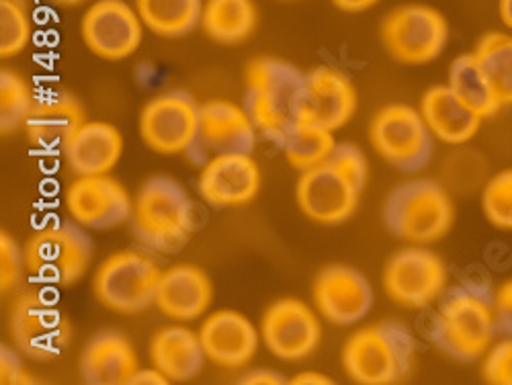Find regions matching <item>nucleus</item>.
Instances as JSON below:
<instances>
[{
	"label": "nucleus",
	"mask_w": 512,
	"mask_h": 385,
	"mask_svg": "<svg viewBox=\"0 0 512 385\" xmlns=\"http://www.w3.org/2000/svg\"><path fill=\"white\" fill-rule=\"evenodd\" d=\"M498 332L494 291L488 281L469 279L449 287L431 318L426 336L447 357L472 363L482 359Z\"/></svg>",
	"instance_id": "obj_1"
},
{
	"label": "nucleus",
	"mask_w": 512,
	"mask_h": 385,
	"mask_svg": "<svg viewBox=\"0 0 512 385\" xmlns=\"http://www.w3.org/2000/svg\"><path fill=\"white\" fill-rule=\"evenodd\" d=\"M367 160L355 144H336L334 152L300 175L295 199L302 213L320 226L347 222L359 207L365 183Z\"/></svg>",
	"instance_id": "obj_2"
},
{
	"label": "nucleus",
	"mask_w": 512,
	"mask_h": 385,
	"mask_svg": "<svg viewBox=\"0 0 512 385\" xmlns=\"http://www.w3.org/2000/svg\"><path fill=\"white\" fill-rule=\"evenodd\" d=\"M244 111L256 132L283 146L297 123L306 72L279 58H256L246 66Z\"/></svg>",
	"instance_id": "obj_3"
},
{
	"label": "nucleus",
	"mask_w": 512,
	"mask_h": 385,
	"mask_svg": "<svg viewBox=\"0 0 512 385\" xmlns=\"http://www.w3.org/2000/svg\"><path fill=\"white\" fill-rule=\"evenodd\" d=\"M132 228L138 242L154 252L181 250L195 230V209L185 187L170 177L148 179L134 201Z\"/></svg>",
	"instance_id": "obj_4"
},
{
	"label": "nucleus",
	"mask_w": 512,
	"mask_h": 385,
	"mask_svg": "<svg viewBox=\"0 0 512 385\" xmlns=\"http://www.w3.org/2000/svg\"><path fill=\"white\" fill-rule=\"evenodd\" d=\"M416 342L410 328L396 320L357 330L343 347L349 379L363 385H388L408 377L414 367Z\"/></svg>",
	"instance_id": "obj_5"
},
{
	"label": "nucleus",
	"mask_w": 512,
	"mask_h": 385,
	"mask_svg": "<svg viewBox=\"0 0 512 385\" xmlns=\"http://www.w3.org/2000/svg\"><path fill=\"white\" fill-rule=\"evenodd\" d=\"M455 222V205L447 189L435 179H414L398 185L383 205L388 232L408 244H435Z\"/></svg>",
	"instance_id": "obj_6"
},
{
	"label": "nucleus",
	"mask_w": 512,
	"mask_h": 385,
	"mask_svg": "<svg viewBox=\"0 0 512 385\" xmlns=\"http://www.w3.org/2000/svg\"><path fill=\"white\" fill-rule=\"evenodd\" d=\"M95 244L84 226L54 222L35 230L25 242V269L39 285L72 287L93 261Z\"/></svg>",
	"instance_id": "obj_7"
},
{
	"label": "nucleus",
	"mask_w": 512,
	"mask_h": 385,
	"mask_svg": "<svg viewBox=\"0 0 512 385\" xmlns=\"http://www.w3.org/2000/svg\"><path fill=\"white\" fill-rule=\"evenodd\" d=\"M162 269L144 252L121 250L97 269L93 291L99 304L119 314H140L156 304Z\"/></svg>",
	"instance_id": "obj_8"
},
{
	"label": "nucleus",
	"mask_w": 512,
	"mask_h": 385,
	"mask_svg": "<svg viewBox=\"0 0 512 385\" xmlns=\"http://www.w3.org/2000/svg\"><path fill=\"white\" fill-rule=\"evenodd\" d=\"M11 336L17 351L33 361H54L70 345L72 324L46 293L23 291L11 306Z\"/></svg>",
	"instance_id": "obj_9"
},
{
	"label": "nucleus",
	"mask_w": 512,
	"mask_h": 385,
	"mask_svg": "<svg viewBox=\"0 0 512 385\" xmlns=\"http://www.w3.org/2000/svg\"><path fill=\"white\" fill-rule=\"evenodd\" d=\"M379 35L392 60L422 66L443 54L449 41V23L435 7L402 5L383 17Z\"/></svg>",
	"instance_id": "obj_10"
},
{
	"label": "nucleus",
	"mask_w": 512,
	"mask_h": 385,
	"mask_svg": "<svg viewBox=\"0 0 512 385\" xmlns=\"http://www.w3.org/2000/svg\"><path fill=\"white\" fill-rule=\"evenodd\" d=\"M375 152L402 173H416L431 162L435 138L420 109L394 103L375 113L369 127Z\"/></svg>",
	"instance_id": "obj_11"
},
{
	"label": "nucleus",
	"mask_w": 512,
	"mask_h": 385,
	"mask_svg": "<svg viewBox=\"0 0 512 385\" xmlns=\"http://www.w3.org/2000/svg\"><path fill=\"white\" fill-rule=\"evenodd\" d=\"M447 281L449 273L441 256L418 244L398 250L383 269V289L394 304L408 310L439 302Z\"/></svg>",
	"instance_id": "obj_12"
},
{
	"label": "nucleus",
	"mask_w": 512,
	"mask_h": 385,
	"mask_svg": "<svg viewBox=\"0 0 512 385\" xmlns=\"http://www.w3.org/2000/svg\"><path fill=\"white\" fill-rule=\"evenodd\" d=\"M256 148V127L248 113L230 101L201 103L197 134L185 152L193 164L228 154H252Z\"/></svg>",
	"instance_id": "obj_13"
},
{
	"label": "nucleus",
	"mask_w": 512,
	"mask_h": 385,
	"mask_svg": "<svg viewBox=\"0 0 512 385\" xmlns=\"http://www.w3.org/2000/svg\"><path fill=\"white\" fill-rule=\"evenodd\" d=\"M201 103L187 91L154 97L140 115V136L158 154H183L195 140Z\"/></svg>",
	"instance_id": "obj_14"
},
{
	"label": "nucleus",
	"mask_w": 512,
	"mask_h": 385,
	"mask_svg": "<svg viewBox=\"0 0 512 385\" xmlns=\"http://www.w3.org/2000/svg\"><path fill=\"white\" fill-rule=\"evenodd\" d=\"M80 35L97 58L119 62L140 48L144 23L123 0H97L80 21Z\"/></svg>",
	"instance_id": "obj_15"
},
{
	"label": "nucleus",
	"mask_w": 512,
	"mask_h": 385,
	"mask_svg": "<svg viewBox=\"0 0 512 385\" xmlns=\"http://www.w3.org/2000/svg\"><path fill=\"white\" fill-rule=\"evenodd\" d=\"M357 111V91L351 78L332 66L306 72V82L297 107V123L336 132Z\"/></svg>",
	"instance_id": "obj_16"
},
{
	"label": "nucleus",
	"mask_w": 512,
	"mask_h": 385,
	"mask_svg": "<svg viewBox=\"0 0 512 385\" xmlns=\"http://www.w3.org/2000/svg\"><path fill=\"white\" fill-rule=\"evenodd\" d=\"M70 218L89 230H111L132 218L134 203L125 187L109 175L78 177L64 195Z\"/></svg>",
	"instance_id": "obj_17"
},
{
	"label": "nucleus",
	"mask_w": 512,
	"mask_h": 385,
	"mask_svg": "<svg viewBox=\"0 0 512 385\" xmlns=\"http://www.w3.org/2000/svg\"><path fill=\"white\" fill-rule=\"evenodd\" d=\"M261 336L281 361H302L320 345L322 328L316 314L300 299H279L263 316Z\"/></svg>",
	"instance_id": "obj_18"
},
{
	"label": "nucleus",
	"mask_w": 512,
	"mask_h": 385,
	"mask_svg": "<svg viewBox=\"0 0 512 385\" xmlns=\"http://www.w3.org/2000/svg\"><path fill=\"white\" fill-rule=\"evenodd\" d=\"M314 304L330 324L353 326L371 312L373 289L357 269L330 265L316 275Z\"/></svg>",
	"instance_id": "obj_19"
},
{
	"label": "nucleus",
	"mask_w": 512,
	"mask_h": 385,
	"mask_svg": "<svg viewBox=\"0 0 512 385\" xmlns=\"http://www.w3.org/2000/svg\"><path fill=\"white\" fill-rule=\"evenodd\" d=\"M197 189L201 199L216 209L246 205L261 189L259 164L250 154L213 158L203 166Z\"/></svg>",
	"instance_id": "obj_20"
},
{
	"label": "nucleus",
	"mask_w": 512,
	"mask_h": 385,
	"mask_svg": "<svg viewBox=\"0 0 512 385\" xmlns=\"http://www.w3.org/2000/svg\"><path fill=\"white\" fill-rule=\"evenodd\" d=\"M84 121H87L84 107L72 93L52 91L37 97L23 130L35 150L62 154L64 146Z\"/></svg>",
	"instance_id": "obj_21"
},
{
	"label": "nucleus",
	"mask_w": 512,
	"mask_h": 385,
	"mask_svg": "<svg viewBox=\"0 0 512 385\" xmlns=\"http://www.w3.org/2000/svg\"><path fill=\"white\" fill-rule=\"evenodd\" d=\"M199 338L207 359L230 369L250 363L259 349V332L254 324L234 310H222L205 318Z\"/></svg>",
	"instance_id": "obj_22"
},
{
	"label": "nucleus",
	"mask_w": 512,
	"mask_h": 385,
	"mask_svg": "<svg viewBox=\"0 0 512 385\" xmlns=\"http://www.w3.org/2000/svg\"><path fill=\"white\" fill-rule=\"evenodd\" d=\"M123 154L119 130L105 121H84L62 150L66 166L76 177L109 175Z\"/></svg>",
	"instance_id": "obj_23"
},
{
	"label": "nucleus",
	"mask_w": 512,
	"mask_h": 385,
	"mask_svg": "<svg viewBox=\"0 0 512 385\" xmlns=\"http://www.w3.org/2000/svg\"><path fill=\"white\" fill-rule=\"evenodd\" d=\"M138 369L134 345L119 330H101L95 334L80 357V377L91 385L130 383Z\"/></svg>",
	"instance_id": "obj_24"
},
{
	"label": "nucleus",
	"mask_w": 512,
	"mask_h": 385,
	"mask_svg": "<svg viewBox=\"0 0 512 385\" xmlns=\"http://www.w3.org/2000/svg\"><path fill=\"white\" fill-rule=\"evenodd\" d=\"M420 113L435 140L447 146H463L474 140L482 127V117L469 109L449 84H435L422 95Z\"/></svg>",
	"instance_id": "obj_25"
},
{
	"label": "nucleus",
	"mask_w": 512,
	"mask_h": 385,
	"mask_svg": "<svg viewBox=\"0 0 512 385\" xmlns=\"http://www.w3.org/2000/svg\"><path fill=\"white\" fill-rule=\"evenodd\" d=\"M213 287L205 271L195 265H175L160 275L156 308L175 320H195L211 304Z\"/></svg>",
	"instance_id": "obj_26"
},
{
	"label": "nucleus",
	"mask_w": 512,
	"mask_h": 385,
	"mask_svg": "<svg viewBox=\"0 0 512 385\" xmlns=\"http://www.w3.org/2000/svg\"><path fill=\"white\" fill-rule=\"evenodd\" d=\"M207 355L201 338L189 328L168 326L154 334L150 342V361L170 381H189L203 369Z\"/></svg>",
	"instance_id": "obj_27"
},
{
	"label": "nucleus",
	"mask_w": 512,
	"mask_h": 385,
	"mask_svg": "<svg viewBox=\"0 0 512 385\" xmlns=\"http://www.w3.org/2000/svg\"><path fill=\"white\" fill-rule=\"evenodd\" d=\"M256 21L259 15L252 0H205L201 29L216 44L236 46L252 35Z\"/></svg>",
	"instance_id": "obj_28"
},
{
	"label": "nucleus",
	"mask_w": 512,
	"mask_h": 385,
	"mask_svg": "<svg viewBox=\"0 0 512 385\" xmlns=\"http://www.w3.org/2000/svg\"><path fill=\"white\" fill-rule=\"evenodd\" d=\"M449 87L451 91L482 119L494 117L502 105L492 87V82L478 58L472 54H461L449 66Z\"/></svg>",
	"instance_id": "obj_29"
},
{
	"label": "nucleus",
	"mask_w": 512,
	"mask_h": 385,
	"mask_svg": "<svg viewBox=\"0 0 512 385\" xmlns=\"http://www.w3.org/2000/svg\"><path fill=\"white\" fill-rule=\"evenodd\" d=\"M136 11L152 33L175 39L201 25L203 0H136Z\"/></svg>",
	"instance_id": "obj_30"
},
{
	"label": "nucleus",
	"mask_w": 512,
	"mask_h": 385,
	"mask_svg": "<svg viewBox=\"0 0 512 385\" xmlns=\"http://www.w3.org/2000/svg\"><path fill=\"white\" fill-rule=\"evenodd\" d=\"M474 56L488 74L498 101L504 107L512 105V31H490L480 37Z\"/></svg>",
	"instance_id": "obj_31"
},
{
	"label": "nucleus",
	"mask_w": 512,
	"mask_h": 385,
	"mask_svg": "<svg viewBox=\"0 0 512 385\" xmlns=\"http://www.w3.org/2000/svg\"><path fill=\"white\" fill-rule=\"evenodd\" d=\"M332 134L334 132L320 130V127L295 123L281 146L285 150L287 162L300 170V173L312 166H318L336 148V140Z\"/></svg>",
	"instance_id": "obj_32"
},
{
	"label": "nucleus",
	"mask_w": 512,
	"mask_h": 385,
	"mask_svg": "<svg viewBox=\"0 0 512 385\" xmlns=\"http://www.w3.org/2000/svg\"><path fill=\"white\" fill-rule=\"evenodd\" d=\"M37 97L33 95L31 84L15 70H0V132L11 136L21 127L35 105Z\"/></svg>",
	"instance_id": "obj_33"
},
{
	"label": "nucleus",
	"mask_w": 512,
	"mask_h": 385,
	"mask_svg": "<svg viewBox=\"0 0 512 385\" xmlns=\"http://www.w3.org/2000/svg\"><path fill=\"white\" fill-rule=\"evenodd\" d=\"M27 0H0V58H15L31 41Z\"/></svg>",
	"instance_id": "obj_34"
},
{
	"label": "nucleus",
	"mask_w": 512,
	"mask_h": 385,
	"mask_svg": "<svg viewBox=\"0 0 512 385\" xmlns=\"http://www.w3.org/2000/svg\"><path fill=\"white\" fill-rule=\"evenodd\" d=\"M482 211L490 226L512 232V168L500 170L484 185Z\"/></svg>",
	"instance_id": "obj_35"
},
{
	"label": "nucleus",
	"mask_w": 512,
	"mask_h": 385,
	"mask_svg": "<svg viewBox=\"0 0 512 385\" xmlns=\"http://www.w3.org/2000/svg\"><path fill=\"white\" fill-rule=\"evenodd\" d=\"M25 271L23 248L3 230L0 232V291L5 295L13 293L21 285Z\"/></svg>",
	"instance_id": "obj_36"
},
{
	"label": "nucleus",
	"mask_w": 512,
	"mask_h": 385,
	"mask_svg": "<svg viewBox=\"0 0 512 385\" xmlns=\"http://www.w3.org/2000/svg\"><path fill=\"white\" fill-rule=\"evenodd\" d=\"M482 377L492 385H512V336H502L484 355Z\"/></svg>",
	"instance_id": "obj_37"
},
{
	"label": "nucleus",
	"mask_w": 512,
	"mask_h": 385,
	"mask_svg": "<svg viewBox=\"0 0 512 385\" xmlns=\"http://www.w3.org/2000/svg\"><path fill=\"white\" fill-rule=\"evenodd\" d=\"M494 306H496L498 332L502 336H512V279L504 281L494 291Z\"/></svg>",
	"instance_id": "obj_38"
},
{
	"label": "nucleus",
	"mask_w": 512,
	"mask_h": 385,
	"mask_svg": "<svg viewBox=\"0 0 512 385\" xmlns=\"http://www.w3.org/2000/svg\"><path fill=\"white\" fill-rule=\"evenodd\" d=\"M0 381L3 383H31V377L23 369L21 357L7 345L0 347Z\"/></svg>",
	"instance_id": "obj_39"
},
{
	"label": "nucleus",
	"mask_w": 512,
	"mask_h": 385,
	"mask_svg": "<svg viewBox=\"0 0 512 385\" xmlns=\"http://www.w3.org/2000/svg\"><path fill=\"white\" fill-rule=\"evenodd\" d=\"M240 383L244 385H281V383H287V379L275 371H269V369H259V371H250L246 373Z\"/></svg>",
	"instance_id": "obj_40"
},
{
	"label": "nucleus",
	"mask_w": 512,
	"mask_h": 385,
	"mask_svg": "<svg viewBox=\"0 0 512 385\" xmlns=\"http://www.w3.org/2000/svg\"><path fill=\"white\" fill-rule=\"evenodd\" d=\"M134 383L166 385V383H170V379H168L164 373H160L156 367H152V369H138V371L132 375V379H130V383H127V385H134Z\"/></svg>",
	"instance_id": "obj_41"
},
{
	"label": "nucleus",
	"mask_w": 512,
	"mask_h": 385,
	"mask_svg": "<svg viewBox=\"0 0 512 385\" xmlns=\"http://www.w3.org/2000/svg\"><path fill=\"white\" fill-rule=\"evenodd\" d=\"M377 3L379 0H332V5L343 13H365Z\"/></svg>",
	"instance_id": "obj_42"
},
{
	"label": "nucleus",
	"mask_w": 512,
	"mask_h": 385,
	"mask_svg": "<svg viewBox=\"0 0 512 385\" xmlns=\"http://www.w3.org/2000/svg\"><path fill=\"white\" fill-rule=\"evenodd\" d=\"M289 383H293V385H316V383H320V385H330V383H334L330 377H326V375H320V373H300V375H295Z\"/></svg>",
	"instance_id": "obj_43"
},
{
	"label": "nucleus",
	"mask_w": 512,
	"mask_h": 385,
	"mask_svg": "<svg viewBox=\"0 0 512 385\" xmlns=\"http://www.w3.org/2000/svg\"><path fill=\"white\" fill-rule=\"evenodd\" d=\"M498 13L504 27L512 31V0H498Z\"/></svg>",
	"instance_id": "obj_44"
},
{
	"label": "nucleus",
	"mask_w": 512,
	"mask_h": 385,
	"mask_svg": "<svg viewBox=\"0 0 512 385\" xmlns=\"http://www.w3.org/2000/svg\"><path fill=\"white\" fill-rule=\"evenodd\" d=\"M48 3H52L56 7H62V9H70V7H76V5L84 3V0H48Z\"/></svg>",
	"instance_id": "obj_45"
}]
</instances>
